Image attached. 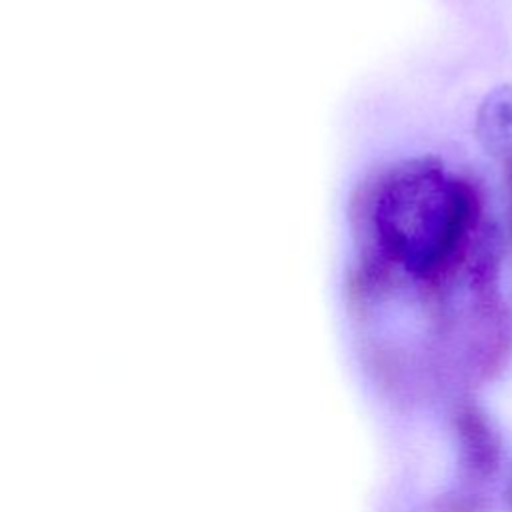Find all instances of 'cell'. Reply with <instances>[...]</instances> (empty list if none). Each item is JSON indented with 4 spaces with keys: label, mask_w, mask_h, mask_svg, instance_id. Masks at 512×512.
I'll return each mask as SVG.
<instances>
[{
    "label": "cell",
    "mask_w": 512,
    "mask_h": 512,
    "mask_svg": "<svg viewBox=\"0 0 512 512\" xmlns=\"http://www.w3.org/2000/svg\"><path fill=\"white\" fill-rule=\"evenodd\" d=\"M476 134L482 146L500 156L512 148V88L502 86L486 96L476 116Z\"/></svg>",
    "instance_id": "3"
},
{
    "label": "cell",
    "mask_w": 512,
    "mask_h": 512,
    "mask_svg": "<svg viewBox=\"0 0 512 512\" xmlns=\"http://www.w3.org/2000/svg\"><path fill=\"white\" fill-rule=\"evenodd\" d=\"M498 158H500V162H502V172H504V180H506L508 206H510V228H512V148H508L506 152H502Z\"/></svg>",
    "instance_id": "4"
},
{
    "label": "cell",
    "mask_w": 512,
    "mask_h": 512,
    "mask_svg": "<svg viewBox=\"0 0 512 512\" xmlns=\"http://www.w3.org/2000/svg\"><path fill=\"white\" fill-rule=\"evenodd\" d=\"M458 432L470 476L478 480L492 478L502 462V440L488 414L480 406L468 404L458 414Z\"/></svg>",
    "instance_id": "2"
},
{
    "label": "cell",
    "mask_w": 512,
    "mask_h": 512,
    "mask_svg": "<svg viewBox=\"0 0 512 512\" xmlns=\"http://www.w3.org/2000/svg\"><path fill=\"white\" fill-rule=\"evenodd\" d=\"M486 218L476 184L438 156L388 162L350 198L352 282L362 294L416 284L434 298Z\"/></svg>",
    "instance_id": "1"
}]
</instances>
